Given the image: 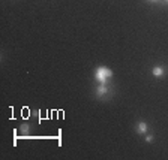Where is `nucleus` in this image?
Returning a JSON list of instances; mask_svg holds the SVG:
<instances>
[{"label":"nucleus","mask_w":168,"mask_h":160,"mask_svg":"<svg viewBox=\"0 0 168 160\" xmlns=\"http://www.w3.org/2000/svg\"><path fill=\"white\" fill-rule=\"evenodd\" d=\"M111 76H113V70L105 68V66H99V68H96V70H95V79L99 84H107V81H108Z\"/></svg>","instance_id":"1"},{"label":"nucleus","mask_w":168,"mask_h":160,"mask_svg":"<svg viewBox=\"0 0 168 160\" xmlns=\"http://www.w3.org/2000/svg\"><path fill=\"white\" fill-rule=\"evenodd\" d=\"M108 87H107V84H99L98 87H96V90H95V93H96V96L98 97H102V96H105V94H108Z\"/></svg>","instance_id":"2"},{"label":"nucleus","mask_w":168,"mask_h":160,"mask_svg":"<svg viewBox=\"0 0 168 160\" xmlns=\"http://www.w3.org/2000/svg\"><path fill=\"white\" fill-rule=\"evenodd\" d=\"M147 130H149L147 123H146V121H138V124H137V133H138V135H146Z\"/></svg>","instance_id":"3"},{"label":"nucleus","mask_w":168,"mask_h":160,"mask_svg":"<svg viewBox=\"0 0 168 160\" xmlns=\"http://www.w3.org/2000/svg\"><path fill=\"white\" fill-rule=\"evenodd\" d=\"M152 75L155 76V78H162V76L165 75V70L161 66H155V68L152 69Z\"/></svg>","instance_id":"4"},{"label":"nucleus","mask_w":168,"mask_h":160,"mask_svg":"<svg viewBox=\"0 0 168 160\" xmlns=\"http://www.w3.org/2000/svg\"><path fill=\"white\" fill-rule=\"evenodd\" d=\"M153 141V136L152 135H146V142H152Z\"/></svg>","instance_id":"5"},{"label":"nucleus","mask_w":168,"mask_h":160,"mask_svg":"<svg viewBox=\"0 0 168 160\" xmlns=\"http://www.w3.org/2000/svg\"><path fill=\"white\" fill-rule=\"evenodd\" d=\"M21 130H23V132H27V130H29V124H23V126H21Z\"/></svg>","instance_id":"6"},{"label":"nucleus","mask_w":168,"mask_h":160,"mask_svg":"<svg viewBox=\"0 0 168 160\" xmlns=\"http://www.w3.org/2000/svg\"><path fill=\"white\" fill-rule=\"evenodd\" d=\"M149 2H158V0H149Z\"/></svg>","instance_id":"7"},{"label":"nucleus","mask_w":168,"mask_h":160,"mask_svg":"<svg viewBox=\"0 0 168 160\" xmlns=\"http://www.w3.org/2000/svg\"><path fill=\"white\" fill-rule=\"evenodd\" d=\"M165 3H167V5H168V0H165Z\"/></svg>","instance_id":"8"}]
</instances>
